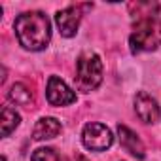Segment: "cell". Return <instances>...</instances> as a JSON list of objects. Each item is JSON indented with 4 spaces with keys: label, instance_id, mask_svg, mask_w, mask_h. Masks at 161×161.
Instances as JSON below:
<instances>
[{
    "label": "cell",
    "instance_id": "1",
    "mask_svg": "<svg viewBox=\"0 0 161 161\" xmlns=\"http://www.w3.org/2000/svg\"><path fill=\"white\" fill-rule=\"evenodd\" d=\"M15 34L17 40L23 47L32 49V51H40L49 44L51 38V25L46 14L42 12H27L21 14L15 23Z\"/></svg>",
    "mask_w": 161,
    "mask_h": 161
},
{
    "label": "cell",
    "instance_id": "2",
    "mask_svg": "<svg viewBox=\"0 0 161 161\" xmlns=\"http://www.w3.org/2000/svg\"><path fill=\"white\" fill-rule=\"evenodd\" d=\"M76 87L84 93L95 91L103 82V63L95 53H82L76 63Z\"/></svg>",
    "mask_w": 161,
    "mask_h": 161
},
{
    "label": "cell",
    "instance_id": "3",
    "mask_svg": "<svg viewBox=\"0 0 161 161\" xmlns=\"http://www.w3.org/2000/svg\"><path fill=\"white\" fill-rule=\"evenodd\" d=\"M131 51H152L157 46H161V21L152 17L144 21H136V27L129 38Z\"/></svg>",
    "mask_w": 161,
    "mask_h": 161
},
{
    "label": "cell",
    "instance_id": "4",
    "mask_svg": "<svg viewBox=\"0 0 161 161\" xmlns=\"http://www.w3.org/2000/svg\"><path fill=\"white\" fill-rule=\"evenodd\" d=\"M82 140H84L87 150H91V152H104V150H108L112 146L114 136H112V131L106 125H103V123H87L84 127Z\"/></svg>",
    "mask_w": 161,
    "mask_h": 161
},
{
    "label": "cell",
    "instance_id": "5",
    "mask_svg": "<svg viewBox=\"0 0 161 161\" xmlns=\"http://www.w3.org/2000/svg\"><path fill=\"white\" fill-rule=\"evenodd\" d=\"M91 8V4H78V6H68L61 12H57L55 15V21H57V27L61 31L63 36L70 38L76 34L78 31V25L82 21V10H87Z\"/></svg>",
    "mask_w": 161,
    "mask_h": 161
},
{
    "label": "cell",
    "instance_id": "6",
    "mask_svg": "<svg viewBox=\"0 0 161 161\" xmlns=\"http://www.w3.org/2000/svg\"><path fill=\"white\" fill-rule=\"evenodd\" d=\"M47 101L49 104L53 106H66V104H72L76 101V93L63 82L57 76H51L49 82H47Z\"/></svg>",
    "mask_w": 161,
    "mask_h": 161
},
{
    "label": "cell",
    "instance_id": "7",
    "mask_svg": "<svg viewBox=\"0 0 161 161\" xmlns=\"http://www.w3.org/2000/svg\"><path fill=\"white\" fill-rule=\"evenodd\" d=\"M135 110H136V116L144 123H155L159 118V106H157L155 99H152L148 93H136Z\"/></svg>",
    "mask_w": 161,
    "mask_h": 161
},
{
    "label": "cell",
    "instance_id": "8",
    "mask_svg": "<svg viewBox=\"0 0 161 161\" xmlns=\"http://www.w3.org/2000/svg\"><path fill=\"white\" fill-rule=\"evenodd\" d=\"M118 135H119V142L121 146L136 159H144V144L140 142V138L125 125H118Z\"/></svg>",
    "mask_w": 161,
    "mask_h": 161
},
{
    "label": "cell",
    "instance_id": "9",
    "mask_svg": "<svg viewBox=\"0 0 161 161\" xmlns=\"http://www.w3.org/2000/svg\"><path fill=\"white\" fill-rule=\"evenodd\" d=\"M59 133H61V123L55 118H42L34 125L32 136L34 140H47V138H55Z\"/></svg>",
    "mask_w": 161,
    "mask_h": 161
},
{
    "label": "cell",
    "instance_id": "10",
    "mask_svg": "<svg viewBox=\"0 0 161 161\" xmlns=\"http://www.w3.org/2000/svg\"><path fill=\"white\" fill-rule=\"evenodd\" d=\"M129 10H131V15H136V21H144V19L155 17L153 14L159 10V6L152 2H133L129 4Z\"/></svg>",
    "mask_w": 161,
    "mask_h": 161
},
{
    "label": "cell",
    "instance_id": "11",
    "mask_svg": "<svg viewBox=\"0 0 161 161\" xmlns=\"http://www.w3.org/2000/svg\"><path fill=\"white\" fill-rule=\"evenodd\" d=\"M8 97H10L12 103H15L19 106H29L32 103V93L23 84H14L12 89H10V93H8Z\"/></svg>",
    "mask_w": 161,
    "mask_h": 161
},
{
    "label": "cell",
    "instance_id": "12",
    "mask_svg": "<svg viewBox=\"0 0 161 161\" xmlns=\"http://www.w3.org/2000/svg\"><path fill=\"white\" fill-rule=\"evenodd\" d=\"M19 121H21V118H19V114L15 112V110H12L10 106H4L2 108V136H10V133L19 125Z\"/></svg>",
    "mask_w": 161,
    "mask_h": 161
},
{
    "label": "cell",
    "instance_id": "13",
    "mask_svg": "<svg viewBox=\"0 0 161 161\" xmlns=\"http://www.w3.org/2000/svg\"><path fill=\"white\" fill-rule=\"evenodd\" d=\"M32 161H63L53 148H38L32 153Z\"/></svg>",
    "mask_w": 161,
    "mask_h": 161
},
{
    "label": "cell",
    "instance_id": "14",
    "mask_svg": "<svg viewBox=\"0 0 161 161\" xmlns=\"http://www.w3.org/2000/svg\"><path fill=\"white\" fill-rule=\"evenodd\" d=\"M76 161H89V159H86L84 155H78V157H76Z\"/></svg>",
    "mask_w": 161,
    "mask_h": 161
}]
</instances>
